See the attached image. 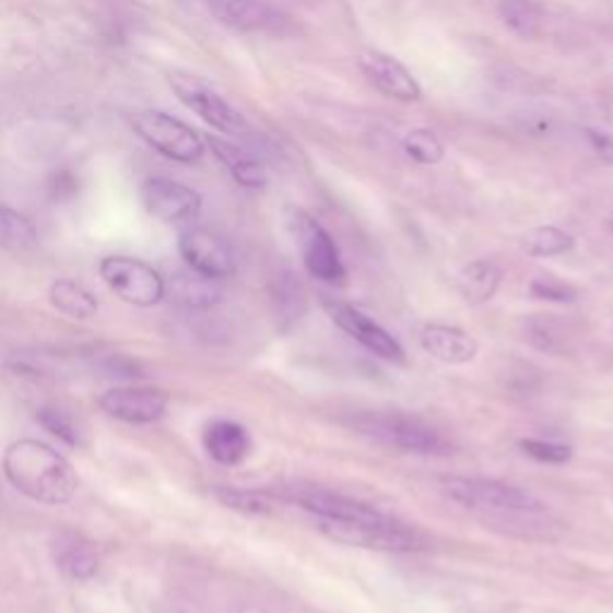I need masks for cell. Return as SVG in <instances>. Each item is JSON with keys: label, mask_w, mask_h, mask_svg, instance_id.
<instances>
[{"label": "cell", "mask_w": 613, "mask_h": 613, "mask_svg": "<svg viewBox=\"0 0 613 613\" xmlns=\"http://www.w3.org/2000/svg\"><path fill=\"white\" fill-rule=\"evenodd\" d=\"M0 243L15 249L32 247L36 243V228L34 223L12 211L8 207H0Z\"/></svg>", "instance_id": "29"}, {"label": "cell", "mask_w": 613, "mask_h": 613, "mask_svg": "<svg viewBox=\"0 0 613 613\" xmlns=\"http://www.w3.org/2000/svg\"><path fill=\"white\" fill-rule=\"evenodd\" d=\"M204 448L211 460H216L219 465L233 468V465H240V462L249 456V450H252V436H249L243 424L231 420H219L207 427Z\"/></svg>", "instance_id": "18"}, {"label": "cell", "mask_w": 613, "mask_h": 613, "mask_svg": "<svg viewBox=\"0 0 613 613\" xmlns=\"http://www.w3.org/2000/svg\"><path fill=\"white\" fill-rule=\"evenodd\" d=\"M168 84L175 96H178L187 108L194 110L209 128H214L223 134L249 132V125L243 113L225 102V98L207 80L197 78V74L190 72H170Z\"/></svg>", "instance_id": "8"}, {"label": "cell", "mask_w": 613, "mask_h": 613, "mask_svg": "<svg viewBox=\"0 0 613 613\" xmlns=\"http://www.w3.org/2000/svg\"><path fill=\"white\" fill-rule=\"evenodd\" d=\"M518 446L524 456H530L537 462H544V465H566V462L573 460V448L566 444L544 439H520Z\"/></svg>", "instance_id": "30"}, {"label": "cell", "mask_w": 613, "mask_h": 613, "mask_svg": "<svg viewBox=\"0 0 613 613\" xmlns=\"http://www.w3.org/2000/svg\"><path fill=\"white\" fill-rule=\"evenodd\" d=\"M140 199L146 214L161 223L190 221L202 209V194L192 187L168 178H149L140 187Z\"/></svg>", "instance_id": "12"}, {"label": "cell", "mask_w": 613, "mask_h": 613, "mask_svg": "<svg viewBox=\"0 0 613 613\" xmlns=\"http://www.w3.org/2000/svg\"><path fill=\"white\" fill-rule=\"evenodd\" d=\"M606 228H609V233L613 235V211L609 214V219H606Z\"/></svg>", "instance_id": "33"}, {"label": "cell", "mask_w": 613, "mask_h": 613, "mask_svg": "<svg viewBox=\"0 0 613 613\" xmlns=\"http://www.w3.org/2000/svg\"><path fill=\"white\" fill-rule=\"evenodd\" d=\"M287 225H291V233L295 235L299 252H303V261L309 276L329 285H345V264L333 237L323 231V225L303 209H291Z\"/></svg>", "instance_id": "5"}, {"label": "cell", "mask_w": 613, "mask_h": 613, "mask_svg": "<svg viewBox=\"0 0 613 613\" xmlns=\"http://www.w3.org/2000/svg\"><path fill=\"white\" fill-rule=\"evenodd\" d=\"M317 530L338 544L369 549V552L410 554L424 549L422 537L415 530L405 528V524H400L396 518L386 522L317 520Z\"/></svg>", "instance_id": "4"}, {"label": "cell", "mask_w": 613, "mask_h": 613, "mask_svg": "<svg viewBox=\"0 0 613 613\" xmlns=\"http://www.w3.org/2000/svg\"><path fill=\"white\" fill-rule=\"evenodd\" d=\"M582 134H585V140L590 142L594 156L602 161L604 166H613V137L606 132H599L594 128H585Z\"/></svg>", "instance_id": "32"}, {"label": "cell", "mask_w": 613, "mask_h": 613, "mask_svg": "<svg viewBox=\"0 0 613 613\" xmlns=\"http://www.w3.org/2000/svg\"><path fill=\"white\" fill-rule=\"evenodd\" d=\"M273 496H279L281 502L295 504L303 510L317 516V520H343V522H386L391 520V516L377 510L369 504L355 502V498H347L333 492L323 490H283L271 492Z\"/></svg>", "instance_id": "10"}, {"label": "cell", "mask_w": 613, "mask_h": 613, "mask_svg": "<svg viewBox=\"0 0 613 613\" xmlns=\"http://www.w3.org/2000/svg\"><path fill=\"white\" fill-rule=\"evenodd\" d=\"M178 249L185 264L214 281L235 273V252L223 235L209 228H187L178 237Z\"/></svg>", "instance_id": "9"}, {"label": "cell", "mask_w": 613, "mask_h": 613, "mask_svg": "<svg viewBox=\"0 0 613 613\" xmlns=\"http://www.w3.org/2000/svg\"><path fill=\"white\" fill-rule=\"evenodd\" d=\"M528 341L549 355H566L570 350V331L566 321L556 319V315H534L524 323Z\"/></svg>", "instance_id": "23"}, {"label": "cell", "mask_w": 613, "mask_h": 613, "mask_svg": "<svg viewBox=\"0 0 613 613\" xmlns=\"http://www.w3.org/2000/svg\"><path fill=\"white\" fill-rule=\"evenodd\" d=\"M323 309H327V315L331 317L338 329L345 331L350 338H355V341L362 347H367L369 353L389 362H405L403 345H400L384 327H379L377 321L369 319L367 315H362V311L355 309L353 305L341 303V299H327Z\"/></svg>", "instance_id": "11"}, {"label": "cell", "mask_w": 613, "mask_h": 613, "mask_svg": "<svg viewBox=\"0 0 613 613\" xmlns=\"http://www.w3.org/2000/svg\"><path fill=\"white\" fill-rule=\"evenodd\" d=\"M403 152L420 166H436L446 156L444 142L429 128H415L403 137Z\"/></svg>", "instance_id": "27"}, {"label": "cell", "mask_w": 613, "mask_h": 613, "mask_svg": "<svg viewBox=\"0 0 613 613\" xmlns=\"http://www.w3.org/2000/svg\"><path fill=\"white\" fill-rule=\"evenodd\" d=\"M420 345L427 355L444 362V365H468L480 353L478 338L458 327L446 323H429L420 333Z\"/></svg>", "instance_id": "16"}, {"label": "cell", "mask_w": 613, "mask_h": 613, "mask_svg": "<svg viewBox=\"0 0 613 613\" xmlns=\"http://www.w3.org/2000/svg\"><path fill=\"white\" fill-rule=\"evenodd\" d=\"M530 293L537 299H546V303H575V299H578V287L552 276L534 279L530 283Z\"/></svg>", "instance_id": "31"}, {"label": "cell", "mask_w": 613, "mask_h": 613, "mask_svg": "<svg viewBox=\"0 0 613 613\" xmlns=\"http://www.w3.org/2000/svg\"><path fill=\"white\" fill-rule=\"evenodd\" d=\"M498 17L524 42L540 39L546 27V10L540 0H498Z\"/></svg>", "instance_id": "22"}, {"label": "cell", "mask_w": 613, "mask_h": 613, "mask_svg": "<svg viewBox=\"0 0 613 613\" xmlns=\"http://www.w3.org/2000/svg\"><path fill=\"white\" fill-rule=\"evenodd\" d=\"M98 273L113 293L134 307H154L166 297V279L142 259L113 255L102 259Z\"/></svg>", "instance_id": "7"}, {"label": "cell", "mask_w": 613, "mask_h": 613, "mask_svg": "<svg viewBox=\"0 0 613 613\" xmlns=\"http://www.w3.org/2000/svg\"><path fill=\"white\" fill-rule=\"evenodd\" d=\"M3 472L20 494L36 504L62 506L80 490L72 462L56 448L36 439L12 441L3 456Z\"/></svg>", "instance_id": "1"}, {"label": "cell", "mask_w": 613, "mask_h": 613, "mask_svg": "<svg viewBox=\"0 0 613 613\" xmlns=\"http://www.w3.org/2000/svg\"><path fill=\"white\" fill-rule=\"evenodd\" d=\"M54 558L60 573L70 580H92L98 570V554L90 540L82 534L62 530L54 540Z\"/></svg>", "instance_id": "17"}, {"label": "cell", "mask_w": 613, "mask_h": 613, "mask_svg": "<svg viewBox=\"0 0 613 613\" xmlns=\"http://www.w3.org/2000/svg\"><path fill=\"white\" fill-rule=\"evenodd\" d=\"M132 128L149 146L178 164H192L204 156L202 134L164 110L134 113Z\"/></svg>", "instance_id": "6"}, {"label": "cell", "mask_w": 613, "mask_h": 613, "mask_svg": "<svg viewBox=\"0 0 613 613\" xmlns=\"http://www.w3.org/2000/svg\"><path fill=\"white\" fill-rule=\"evenodd\" d=\"M207 5L223 27L235 32H271L283 22L269 0H207Z\"/></svg>", "instance_id": "15"}, {"label": "cell", "mask_w": 613, "mask_h": 613, "mask_svg": "<svg viewBox=\"0 0 613 613\" xmlns=\"http://www.w3.org/2000/svg\"><path fill=\"white\" fill-rule=\"evenodd\" d=\"M51 303L58 307L62 315H68L72 319H92L98 311L96 297L86 291L84 285L74 283L70 279H58L51 285Z\"/></svg>", "instance_id": "24"}, {"label": "cell", "mask_w": 613, "mask_h": 613, "mask_svg": "<svg viewBox=\"0 0 613 613\" xmlns=\"http://www.w3.org/2000/svg\"><path fill=\"white\" fill-rule=\"evenodd\" d=\"M357 68L367 82L384 96L400 104H415L422 98V86L412 78V72L398 58L384 51H362L357 56Z\"/></svg>", "instance_id": "13"}, {"label": "cell", "mask_w": 613, "mask_h": 613, "mask_svg": "<svg viewBox=\"0 0 613 613\" xmlns=\"http://www.w3.org/2000/svg\"><path fill=\"white\" fill-rule=\"evenodd\" d=\"M168 393L152 386H116L98 398V408L106 415L128 424H149L164 417Z\"/></svg>", "instance_id": "14"}, {"label": "cell", "mask_w": 613, "mask_h": 613, "mask_svg": "<svg viewBox=\"0 0 613 613\" xmlns=\"http://www.w3.org/2000/svg\"><path fill=\"white\" fill-rule=\"evenodd\" d=\"M36 422H39L48 434H54L56 439H60L62 444H68L72 448H80L84 444V439H82L84 432L80 429V424L74 422L66 410L39 408V410H36Z\"/></svg>", "instance_id": "28"}, {"label": "cell", "mask_w": 613, "mask_h": 613, "mask_svg": "<svg viewBox=\"0 0 613 613\" xmlns=\"http://www.w3.org/2000/svg\"><path fill=\"white\" fill-rule=\"evenodd\" d=\"M214 496L223 506H228L231 510L243 512V516L252 518H264L271 516L273 508V494L267 490H237V486H214Z\"/></svg>", "instance_id": "25"}, {"label": "cell", "mask_w": 613, "mask_h": 613, "mask_svg": "<svg viewBox=\"0 0 613 613\" xmlns=\"http://www.w3.org/2000/svg\"><path fill=\"white\" fill-rule=\"evenodd\" d=\"M575 247V237L558 225H540L522 237V249L530 257H561Z\"/></svg>", "instance_id": "26"}, {"label": "cell", "mask_w": 613, "mask_h": 613, "mask_svg": "<svg viewBox=\"0 0 613 613\" xmlns=\"http://www.w3.org/2000/svg\"><path fill=\"white\" fill-rule=\"evenodd\" d=\"M504 273L492 259H474L460 269L456 287L468 305H484L496 295Z\"/></svg>", "instance_id": "21"}, {"label": "cell", "mask_w": 613, "mask_h": 613, "mask_svg": "<svg viewBox=\"0 0 613 613\" xmlns=\"http://www.w3.org/2000/svg\"><path fill=\"white\" fill-rule=\"evenodd\" d=\"M441 492L450 502L478 512H549L528 490L484 478H441Z\"/></svg>", "instance_id": "3"}, {"label": "cell", "mask_w": 613, "mask_h": 613, "mask_svg": "<svg viewBox=\"0 0 613 613\" xmlns=\"http://www.w3.org/2000/svg\"><path fill=\"white\" fill-rule=\"evenodd\" d=\"M207 144L211 146V152L216 154L221 164L231 170L233 180L237 185L247 187V190H261V187H267L269 182L267 166L249 152H245L243 146H237L235 142L228 140H221L216 134H209Z\"/></svg>", "instance_id": "19"}, {"label": "cell", "mask_w": 613, "mask_h": 613, "mask_svg": "<svg viewBox=\"0 0 613 613\" xmlns=\"http://www.w3.org/2000/svg\"><path fill=\"white\" fill-rule=\"evenodd\" d=\"M353 424L362 434L405 450V453L448 456L453 448L439 429H434L432 424L420 417L403 415V412H367Z\"/></svg>", "instance_id": "2"}, {"label": "cell", "mask_w": 613, "mask_h": 613, "mask_svg": "<svg viewBox=\"0 0 613 613\" xmlns=\"http://www.w3.org/2000/svg\"><path fill=\"white\" fill-rule=\"evenodd\" d=\"M166 297L185 309H209L221 303V287L214 279L187 269L166 281Z\"/></svg>", "instance_id": "20"}]
</instances>
